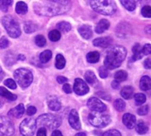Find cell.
Here are the masks:
<instances>
[{
    "label": "cell",
    "mask_w": 151,
    "mask_h": 136,
    "mask_svg": "<svg viewBox=\"0 0 151 136\" xmlns=\"http://www.w3.org/2000/svg\"><path fill=\"white\" fill-rule=\"evenodd\" d=\"M0 96L6 98L8 101H15L17 99V96L16 95L12 94L11 92H9L4 87H0Z\"/></svg>",
    "instance_id": "7402d4cb"
},
{
    "label": "cell",
    "mask_w": 151,
    "mask_h": 136,
    "mask_svg": "<svg viewBox=\"0 0 151 136\" xmlns=\"http://www.w3.org/2000/svg\"><path fill=\"white\" fill-rule=\"evenodd\" d=\"M85 80L90 85H95L97 82L96 76V74L92 71H88L85 73Z\"/></svg>",
    "instance_id": "484cf974"
},
{
    "label": "cell",
    "mask_w": 151,
    "mask_h": 136,
    "mask_svg": "<svg viewBox=\"0 0 151 136\" xmlns=\"http://www.w3.org/2000/svg\"><path fill=\"white\" fill-rule=\"evenodd\" d=\"M2 73H3V72H2V68L0 67V75H1Z\"/></svg>",
    "instance_id": "9f6ffc18"
},
{
    "label": "cell",
    "mask_w": 151,
    "mask_h": 136,
    "mask_svg": "<svg viewBox=\"0 0 151 136\" xmlns=\"http://www.w3.org/2000/svg\"><path fill=\"white\" fill-rule=\"evenodd\" d=\"M99 75H100V77L103 78V79L107 78L108 75H109V70H108L105 66H101V67L99 68Z\"/></svg>",
    "instance_id": "ab89813d"
},
{
    "label": "cell",
    "mask_w": 151,
    "mask_h": 136,
    "mask_svg": "<svg viewBox=\"0 0 151 136\" xmlns=\"http://www.w3.org/2000/svg\"><path fill=\"white\" fill-rule=\"evenodd\" d=\"M57 81H58V82L60 83V84H65L66 81H67V78H65V77H64V76H58V77L57 78Z\"/></svg>",
    "instance_id": "7dc6e473"
},
{
    "label": "cell",
    "mask_w": 151,
    "mask_h": 136,
    "mask_svg": "<svg viewBox=\"0 0 151 136\" xmlns=\"http://www.w3.org/2000/svg\"><path fill=\"white\" fill-rule=\"evenodd\" d=\"M47 135V131L45 128H40L37 132V135L36 136H46Z\"/></svg>",
    "instance_id": "c3c4849f"
},
{
    "label": "cell",
    "mask_w": 151,
    "mask_h": 136,
    "mask_svg": "<svg viewBox=\"0 0 151 136\" xmlns=\"http://www.w3.org/2000/svg\"><path fill=\"white\" fill-rule=\"evenodd\" d=\"M48 106L49 108L53 111V112H58L61 109V103L58 100V98L55 96H50L48 99Z\"/></svg>",
    "instance_id": "2e32d148"
},
{
    "label": "cell",
    "mask_w": 151,
    "mask_h": 136,
    "mask_svg": "<svg viewBox=\"0 0 151 136\" xmlns=\"http://www.w3.org/2000/svg\"><path fill=\"white\" fill-rule=\"evenodd\" d=\"M35 42L36 45H37V46H39V47H43V46H45V45H46V43H47L45 37H44L43 35H37V36L35 37Z\"/></svg>",
    "instance_id": "8d00e7d4"
},
{
    "label": "cell",
    "mask_w": 151,
    "mask_h": 136,
    "mask_svg": "<svg viewBox=\"0 0 151 136\" xmlns=\"http://www.w3.org/2000/svg\"><path fill=\"white\" fill-rule=\"evenodd\" d=\"M36 113V108L35 106H29L27 110V114L29 116H33Z\"/></svg>",
    "instance_id": "f6af8a7d"
},
{
    "label": "cell",
    "mask_w": 151,
    "mask_h": 136,
    "mask_svg": "<svg viewBox=\"0 0 151 136\" xmlns=\"http://www.w3.org/2000/svg\"><path fill=\"white\" fill-rule=\"evenodd\" d=\"M143 57L142 53V47L139 43H136L133 48V57L130 59V61H136L138 59H141Z\"/></svg>",
    "instance_id": "d6986e66"
},
{
    "label": "cell",
    "mask_w": 151,
    "mask_h": 136,
    "mask_svg": "<svg viewBox=\"0 0 151 136\" xmlns=\"http://www.w3.org/2000/svg\"><path fill=\"white\" fill-rule=\"evenodd\" d=\"M60 37H61L60 32L57 29L51 30L49 33V38L51 42H58V40H60Z\"/></svg>",
    "instance_id": "836d02e7"
},
{
    "label": "cell",
    "mask_w": 151,
    "mask_h": 136,
    "mask_svg": "<svg viewBox=\"0 0 151 136\" xmlns=\"http://www.w3.org/2000/svg\"><path fill=\"white\" fill-rule=\"evenodd\" d=\"M12 1L11 0H0V10L3 12H7L8 8L12 5Z\"/></svg>",
    "instance_id": "d590c367"
},
{
    "label": "cell",
    "mask_w": 151,
    "mask_h": 136,
    "mask_svg": "<svg viewBox=\"0 0 151 136\" xmlns=\"http://www.w3.org/2000/svg\"><path fill=\"white\" fill-rule=\"evenodd\" d=\"M15 11L18 14H26L27 12V4L25 2L19 1L16 4V8Z\"/></svg>",
    "instance_id": "603a6c76"
},
{
    "label": "cell",
    "mask_w": 151,
    "mask_h": 136,
    "mask_svg": "<svg viewBox=\"0 0 151 136\" xmlns=\"http://www.w3.org/2000/svg\"><path fill=\"white\" fill-rule=\"evenodd\" d=\"M112 42V39L110 37H100L96 38L93 41V44L96 47L100 48H106L109 47Z\"/></svg>",
    "instance_id": "9a60e30c"
},
{
    "label": "cell",
    "mask_w": 151,
    "mask_h": 136,
    "mask_svg": "<svg viewBox=\"0 0 151 136\" xmlns=\"http://www.w3.org/2000/svg\"><path fill=\"white\" fill-rule=\"evenodd\" d=\"M127 54L126 48L120 45L111 47L106 53L104 58V66L107 69H116L121 65Z\"/></svg>",
    "instance_id": "7a4b0ae2"
},
{
    "label": "cell",
    "mask_w": 151,
    "mask_h": 136,
    "mask_svg": "<svg viewBox=\"0 0 151 136\" xmlns=\"http://www.w3.org/2000/svg\"><path fill=\"white\" fill-rule=\"evenodd\" d=\"M120 95L124 99L128 100V99L132 98V96H134V89L131 86H126L121 89Z\"/></svg>",
    "instance_id": "ffe728a7"
},
{
    "label": "cell",
    "mask_w": 151,
    "mask_h": 136,
    "mask_svg": "<svg viewBox=\"0 0 151 136\" xmlns=\"http://www.w3.org/2000/svg\"><path fill=\"white\" fill-rule=\"evenodd\" d=\"M100 59V54L97 51H91L87 55V60L88 63H97Z\"/></svg>",
    "instance_id": "f1b7e54d"
},
{
    "label": "cell",
    "mask_w": 151,
    "mask_h": 136,
    "mask_svg": "<svg viewBox=\"0 0 151 136\" xmlns=\"http://www.w3.org/2000/svg\"><path fill=\"white\" fill-rule=\"evenodd\" d=\"M109 27H110V22H109V20H107L105 19H101L97 23V25L96 27V32L97 34H102L104 31H106Z\"/></svg>",
    "instance_id": "ac0fdd59"
},
{
    "label": "cell",
    "mask_w": 151,
    "mask_h": 136,
    "mask_svg": "<svg viewBox=\"0 0 151 136\" xmlns=\"http://www.w3.org/2000/svg\"><path fill=\"white\" fill-rule=\"evenodd\" d=\"M55 65L58 69H63L65 65V59L63 55L58 54L56 57V63Z\"/></svg>",
    "instance_id": "4dcf8cb0"
},
{
    "label": "cell",
    "mask_w": 151,
    "mask_h": 136,
    "mask_svg": "<svg viewBox=\"0 0 151 136\" xmlns=\"http://www.w3.org/2000/svg\"><path fill=\"white\" fill-rule=\"evenodd\" d=\"M90 5L94 11L104 15H112L117 11V5L115 2L109 1V0L91 1Z\"/></svg>",
    "instance_id": "3957f363"
},
{
    "label": "cell",
    "mask_w": 151,
    "mask_h": 136,
    "mask_svg": "<svg viewBox=\"0 0 151 136\" xmlns=\"http://www.w3.org/2000/svg\"><path fill=\"white\" fill-rule=\"evenodd\" d=\"M35 129H36L35 120L30 118L25 119L19 126L20 133L23 136H33L35 132Z\"/></svg>",
    "instance_id": "ba28073f"
},
{
    "label": "cell",
    "mask_w": 151,
    "mask_h": 136,
    "mask_svg": "<svg viewBox=\"0 0 151 136\" xmlns=\"http://www.w3.org/2000/svg\"><path fill=\"white\" fill-rule=\"evenodd\" d=\"M115 81L117 82H121V81H124L127 79V73L126 71H123V70H120V71H118L115 75Z\"/></svg>",
    "instance_id": "1f68e13d"
},
{
    "label": "cell",
    "mask_w": 151,
    "mask_h": 136,
    "mask_svg": "<svg viewBox=\"0 0 151 136\" xmlns=\"http://www.w3.org/2000/svg\"><path fill=\"white\" fill-rule=\"evenodd\" d=\"M63 90H64V92L65 93H66V94H71L72 93V88H71V85H69L68 83L66 84H64V86H63Z\"/></svg>",
    "instance_id": "bcb514c9"
},
{
    "label": "cell",
    "mask_w": 151,
    "mask_h": 136,
    "mask_svg": "<svg viewBox=\"0 0 151 136\" xmlns=\"http://www.w3.org/2000/svg\"><path fill=\"white\" fill-rule=\"evenodd\" d=\"M70 1H44L34 4L35 12L42 16H56L67 12L71 8Z\"/></svg>",
    "instance_id": "6da1fadb"
},
{
    "label": "cell",
    "mask_w": 151,
    "mask_h": 136,
    "mask_svg": "<svg viewBox=\"0 0 151 136\" xmlns=\"http://www.w3.org/2000/svg\"><path fill=\"white\" fill-rule=\"evenodd\" d=\"M151 87V80L150 76H143L140 81V88L143 91L150 90Z\"/></svg>",
    "instance_id": "44dd1931"
},
{
    "label": "cell",
    "mask_w": 151,
    "mask_h": 136,
    "mask_svg": "<svg viewBox=\"0 0 151 136\" xmlns=\"http://www.w3.org/2000/svg\"><path fill=\"white\" fill-rule=\"evenodd\" d=\"M135 127H136V132L140 135H145L148 132V127L142 120H139L136 123Z\"/></svg>",
    "instance_id": "4316f807"
},
{
    "label": "cell",
    "mask_w": 151,
    "mask_h": 136,
    "mask_svg": "<svg viewBox=\"0 0 151 136\" xmlns=\"http://www.w3.org/2000/svg\"><path fill=\"white\" fill-rule=\"evenodd\" d=\"M35 123H36V126L40 127L41 128L55 129V128H58L61 125L62 121H61V119L56 115L42 114L37 118Z\"/></svg>",
    "instance_id": "277c9868"
},
{
    "label": "cell",
    "mask_w": 151,
    "mask_h": 136,
    "mask_svg": "<svg viewBox=\"0 0 151 136\" xmlns=\"http://www.w3.org/2000/svg\"><path fill=\"white\" fill-rule=\"evenodd\" d=\"M1 21H2V24L4 27L7 34L11 37L18 38L20 35L21 31H20L19 25V23L16 21V19L12 16L6 15V16L2 18Z\"/></svg>",
    "instance_id": "5b68a950"
},
{
    "label": "cell",
    "mask_w": 151,
    "mask_h": 136,
    "mask_svg": "<svg viewBox=\"0 0 151 136\" xmlns=\"http://www.w3.org/2000/svg\"><path fill=\"white\" fill-rule=\"evenodd\" d=\"M138 114L141 115V116H143V115H146L148 112H149V106L148 105H145V106H142L138 109L137 111Z\"/></svg>",
    "instance_id": "ee69618b"
},
{
    "label": "cell",
    "mask_w": 151,
    "mask_h": 136,
    "mask_svg": "<svg viewBox=\"0 0 151 136\" xmlns=\"http://www.w3.org/2000/svg\"><path fill=\"white\" fill-rule=\"evenodd\" d=\"M111 86H112V88H113L114 89H119V82H117L116 81H114L111 83Z\"/></svg>",
    "instance_id": "f907efd6"
},
{
    "label": "cell",
    "mask_w": 151,
    "mask_h": 136,
    "mask_svg": "<svg viewBox=\"0 0 151 136\" xmlns=\"http://www.w3.org/2000/svg\"><path fill=\"white\" fill-rule=\"evenodd\" d=\"M74 92L79 96H84L89 91V88L88 84L81 79L77 78L74 81V86H73Z\"/></svg>",
    "instance_id": "8fae6325"
},
{
    "label": "cell",
    "mask_w": 151,
    "mask_h": 136,
    "mask_svg": "<svg viewBox=\"0 0 151 136\" xmlns=\"http://www.w3.org/2000/svg\"><path fill=\"white\" fill-rule=\"evenodd\" d=\"M25 113V107L22 104L15 106L14 108L11 109L9 112H8V115L10 117H12V118H16V119H19L23 116V114Z\"/></svg>",
    "instance_id": "5bb4252c"
},
{
    "label": "cell",
    "mask_w": 151,
    "mask_h": 136,
    "mask_svg": "<svg viewBox=\"0 0 151 136\" xmlns=\"http://www.w3.org/2000/svg\"><path fill=\"white\" fill-rule=\"evenodd\" d=\"M37 28H38V26L32 21H27L24 24V30L26 33H28V34L33 33V32L36 31Z\"/></svg>",
    "instance_id": "f546056e"
},
{
    "label": "cell",
    "mask_w": 151,
    "mask_h": 136,
    "mask_svg": "<svg viewBox=\"0 0 151 136\" xmlns=\"http://www.w3.org/2000/svg\"><path fill=\"white\" fill-rule=\"evenodd\" d=\"M114 107L119 112H123L126 109V103L122 99H117L114 102Z\"/></svg>",
    "instance_id": "e575fe53"
},
{
    "label": "cell",
    "mask_w": 151,
    "mask_h": 136,
    "mask_svg": "<svg viewBox=\"0 0 151 136\" xmlns=\"http://www.w3.org/2000/svg\"><path fill=\"white\" fill-rule=\"evenodd\" d=\"M52 58V52L51 50H44L42 51L41 54H40V57H39V59L42 63H47L50 60V58Z\"/></svg>",
    "instance_id": "d4e9b609"
},
{
    "label": "cell",
    "mask_w": 151,
    "mask_h": 136,
    "mask_svg": "<svg viewBox=\"0 0 151 136\" xmlns=\"http://www.w3.org/2000/svg\"><path fill=\"white\" fill-rule=\"evenodd\" d=\"M3 104H4V102H3V101H2V100L0 99V108H1L2 106H3Z\"/></svg>",
    "instance_id": "11a10c76"
},
{
    "label": "cell",
    "mask_w": 151,
    "mask_h": 136,
    "mask_svg": "<svg viewBox=\"0 0 151 136\" xmlns=\"http://www.w3.org/2000/svg\"><path fill=\"white\" fill-rule=\"evenodd\" d=\"M68 121L70 126L75 129V130H80L81 127V122H80V119H79V114L77 112L76 110H72L70 112L69 114V118H68Z\"/></svg>",
    "instance_id": "7c38bea8"
},
{
    "label": "cell",
    "mask_w": 151,
    "mask_h": 136,
    "mask_svg": "<svg viewBox=\"0 0 151 136\" xmlns=\"http://www.w3.org/2000/svg\"><path fill=\"white\" fill-rule=\"evenodd\" d=\"M120 3L127 11H130V12H133L136 7V2L133 0H122L120 1Z\"/></svg>",
    "instance_id": "83f0119b"
},
{
    "label": "cell",
    "mask_w": 151,
    "mask_h": 136,
    "mask_svg": "<svg viewBox=\"0 0 151 136\" xmlns=\"http://www.w3.org/2000/svg\"><path fill=\"white\" fill-rule=\"evenodd\" d=\"M4 84L8 87L9 89H15L17 88V85H16V82L12 80V79H6L4 81Z\"/></svg>",
    "instance_id": "74e56055"
},
{
    "label": "cell",
    "mask_w": 151,
    "mask_h": 136,
    "mask_svg": "<svg viewBox=\"0 0 151 136\" xmlns=\"http://www.w3.org/2000/svg\"><path fill=\"white\" fill-rule=\"evenodd\" d=\"M14 131V126L11 119L6 117H0V136H12Z\"/></svg>",
    "instance_id": "9c48e42d"
},
{
    "label": "cell",
    "mask_w": 151,
    "mask_h": 136,
    "mask_svg": "<svg viewBox=\"0 0 151 136\" xmlns=\"http://www.w3.org/2000/svg\"><path fill=\"white\" fill-rule=\"evenodd\" d=\"M14 79L21 88H27L33 81V73L26 68H19L14 72Z\"/></svg>",
    "instance_id": "8992f818"
},
{
    "label": "cell",
    "mask_w": 151,
    "mask_h": 136,
    "mask_svg": "<svg viewBox=\"0 0 151 136\" xmlns=\"http://www.w3.org/2000/svg\"><path fill=\"white\" fill-rule=\"evenodd\" d=\"M17 58H18V60H22V61L26 59V58H25V56H24V55H21V54H20V55H19Z\"/></svg>",
    "instance_id": "f5cc1de1"
},
{
    "label": "cell",
    "mask_w": 151,
    "mask_h": 136,
    "mask_svg": "<svg viewBox=\"0 0 151 136\" xmlns=\"http://www.w3.org/2000/svg\"><path fill=\"white\" fill-rule=\"evenodd\" d=\"M142 55H150L151 53V45L150 43H147L145 44L142 48Z\"/></svg>",
    "instance_id": "60d3db41"
},
{
    "label": "cell",
    "mask_w": 151,
    "mask_h": 136,
    "mask_svg": "<svg viewBox=\"0 0 151 136\" xmlns=\"http://www.w3.org/2000/svg\"><path fill=\"white\" fill-rule=\"evenodd\" d=\"M57 27L58 29V31L60 32H64V33H66V32H69L72 28V26L69 22H66V21H61V22H58L57 24Z\"/></svg>",
    "instance_id": "cb8c5ba5"
},
{
    "label": "cell",
    "mask_w": 151,
    "mask_h": 136,
    "mask_svg": "<svg viewBox=\"0 0 151 136\" xmlns=\"http://www.w3.org/2000/svg\"><path fill=\"white\" fill-rule=\"evenodd\" d=\"M142 14L144 16V17H147V18H150L151 17V8L150 5H145L142 7Z\"/></svg>",
    "instance_id": "f35d334b"
},
{
    "label": "cell",
    "mask_w": 151,
    "mask_h": 136,
    "mask_svg": "<svg viewBox=\"0 0 151 136\" xmlns=\"http://www.w3.org/2000/svg\"><path fill=\"white\" fill-rule=\"evenodd\" d=\"M51 136H63L62 135V133L58 130H55L53 131V133L51 134Z\"/></svg>",
    "instance_id": "816d5d0a"
},
{
    "label": "cell",
    "mask_w": 151,
    "mask_h": 136,
    "mask_svg": "<svg viewBox=\"0 0 151 136\" xmlns=\"http://www.w3.org/2000/svg\"><path fill=\"white\" fill-rule=\"evenodd\" d=\"M103 136H122L120 132L118 131V130H115V129H112V130H109L107 132H105Z\"/></svg>",
    "instance_id": "7bdbcfd3"
},
{
    "label": "cell",
    "mask_w": 151,
    "mask_h": 136,
    "mask_svg": "<svg viewBox=\"0 0 151 136\" xmlns=\"http://www.w3.org/2000/svg\"><path fill=\"white\" fill-rule=\"evenodd\" d=\"M144 67L147 69L150 68V58H147L144 62Z\"/></svg>",
    "instance_id": "681fc988"
},
{
    "label": "cell",
    "mask_w": 151,
    "mask_h": 136,
    "mask_svg": "<svg viewBox=\"0 0 151 136\" xmlns=\"http://www.w3.org/2000/svg\"><path fill=\"white\" fill-rule=\"evenodd\" d=\"M88 120L90 124L96 127L103 128L107 127L111 123V118L107 114H103V112H92L88 115Z\"/></svg>",
    "instance_id": "52a82bcc"
},
{
    "label": "cell",
    "mask_w": 151,
    "mask_h": 136,
    "mask_svg": "<svg viewBox=\"0 0 151 136\" xmlns=\"http://www.w3.org/2000/svg\"><path fill=\"white\" fill-rule=\"evenodd\" d=\"M9 43H10V42H9L8 39H7L6 37L3 36V37L0 39V50L7 48V47L9 46Z\"/></svg>",
    "instance_id": "b9f144b4"
},
{
    "label": "cell",
    "mask_w": 151,
    "mask_h": 136,
    "mask_svg": "<svg viewBox=\"0 0 151 136\" xmlns=\"http://www.w3.org/2000/svg\"><path fill=\"white\" fill-rule=\"evenodd\" d=\"M88 107L92 111V112H105L107 107L106 105L98 98L96 97H91L88 99Z\"/></svg>",
    "instance_id": "30bf717a"
},
{
    "label": "cell",
    "mask_w": 151,
    "mask_h": 136,
    "mask_svg": "<svg viewBox=\"0 0 151 136\" xmlns=\"http://www.w3.org/2000/svg\"><path fill=\"white\" fill-rule=\"evenodd\" d=\"M146 100H147V97L144 94L138 93V94L134 95V101L137 105H142V104H145Z\"/></svg>",
    "instance_id": "d6a6232c"
},
{
    "label": "cell",
    "mask_w": 151,
    "mask_h": 136,
    "mask_svg": "<svg viewBox=\"0 0 151 136\" xmlns=\"http://www.w3.org/2000/svg\"><path fill=\"white\" fill-rule=\"evenodd\" d=\"M74 136H87V135H86V134H85V133H78V134H76Z\"/></svg>",
    "instance_id": "db71d44e"
},
{
    "label": "cell",
    "mask_w": 151,
    "mask_h": 136,
    "mask_svg": "<svg viewBox=\"0 0 151 136\" xmlns=\"http://www.w3.org/2000/svg\"><path fill=\"white\" fill-rule=\"evenodd\" d=\"M80 35L84 38V39H89L92 37V29H91V27L90 26H88V25H82L79 27L78 29Z\"/></svg>",
    "instance_id": "e0dca14e"
},
{
    "label": "cell",
    "mask_w": 151,
    "mask_h": 136,
    "mask_svg": "<svg viewBox=\"0 0 151 136\" xmlns=\"http://www.w3.org/2000/svg\"><path fill=\"white\" fill-rule=\"evenodd\" d=\"M122 120H123V124L128 129L134 128L135 127V125H136V118H135V116L133 115V114H130V113L124 114V116L122 118Z\"/></svg>",
    "instance_id": "4fadbf2b"
}]
</instances>
